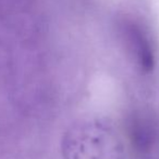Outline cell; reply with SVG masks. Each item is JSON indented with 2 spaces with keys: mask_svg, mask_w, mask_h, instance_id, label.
<instances>
[{
  "mask_svg": "<svg viewBox=\"0 0 159 159\" xmlns=\"http://www.w3.org/2000/svg\"><path fill=\"white\" fill-rule=\"evenodd\" d=\"M121 34L142 73H152L156 63L155 50L144 26L133 20H125L121 23Z\"/></svg>",
  "mask_w": 159,
  "mask_h": 159,
  "instance_id": "cell-1",
  "label": "cell"
},
{
  "mask_svg": "<svg viewBox=\"0 0 159 159\" xmlns=\"http://www.w3.org/2000/svg\"><path fill=\"white\" fill-rule=\"evenodd\" d=\"M154 130L152 122L147 118H136L132 122V140L138 148H147L153 140Z\"/></svg>",
  "mask_w": 159,
  "mask_h": 159,
  "instance_id": "cell-2",
  "label": "cell"
}]
</instances>
